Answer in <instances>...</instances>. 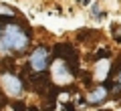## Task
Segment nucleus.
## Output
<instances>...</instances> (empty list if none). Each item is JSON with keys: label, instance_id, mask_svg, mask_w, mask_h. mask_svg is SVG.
Segmentation results:
<instances>
[{"label": "nucleus", "instance_id": "423d86ee", "mask_svg": "<svg viewBox=\"0 0 121 111\" xmlns=\"http://www.w3.org/2000/svg\"><path fill=\"white\" fill-rule=\"evenodd\" d=\"M115 85L121 87V63H119V71L115 73Z\"/></svg>", "mask_w": 121, "mask_h": 111}, {"label": "nucleus", "instance_id": "6e6552de", "mask_svg": "<svg viewBox=\"0 0 121 111\" xmlns=\"http://www.w3.org/2000/svg\"><path fill=\"white\" fill-rule=\"evenodd\" d=\"M14 109H16V111H24V105H22V103H18V105L14 107Z\"/></svg>", "mask_w": 121, "mask_h": 111}, {"label": "nucleus", "instance_id": "9d476101", "mask_svg": "<svg viewBox=\"0 0 121 111\" xmlns=\"http://www.w3.org/2000/svg\"><path fill=\"white\" fill-rule=\"evenodd\" d=\"M2 34H4V30H2V28H0V39H2Z\"/></svg>", "mask_w": 121, "mask_h": 111}, {"label": "nucleus", "instance_id": "20e7f679", "mask_svg": "<svg viewBox=\"0 0 121 111\" xmlns=\"http://www.w3.org/2000/svg\"><path fill=\"white\" fill-rule=\"evenodd\" d=\"M52 75H55V81L56 83H67L73 79V73H71V69L67 67L63 61H56L55 67H52Z\"/></svg>", "mask_w": 121, "mask_h": 111}, {"label": "nucleus", "instance_id": "f257e3e1", "mask_svg": "<svg viewBox=\"0 0 121 111\" xmlns=\"http://www.w3.org/2000/svg\"><path fill=\"white\" fill-rule=\"evenodd\" d=\"M30 40V32H24L18 24H6L4 34L0 39V53L2 55H18L24 53Z\"/></svg>", "mask_w": 121, "mask_h": 111}, {"label": "nucleus", "instance_id": "0eeeda50", "mask_svg": "<svg viewBox=\"0 0 121 111\" xmlns=\"http://www.w3.org/2000/svg\"><path fill=\"white\" fill-rule=\"evenodd\" d=\"M107 55H109V51H107V49H101V51L97 53V57H95V59L99 61V59H103V57H107Z\"/></svg>", "mask_w": 121, "mask_h": 111}, {"label": "nucleus", "instance_id": "1a4fd4ad", "mask_svg": "<svg viewBox=\"0 0 121 111\" xmlns=\"http://www.w3.org/2000/svg\"><path fill=\"white\" fill-rule=\"evenodd\" d=\"M115 40H119V43H121V30H117V32H115Z\"/></svg>", "mask_w": 121, "mask_h": 111}, {"label": "nucleus", "instance_id": "39448f33", "mask_svg": "<svg viewBox=\"0 0 121 111\" xmlns=\"http://www.w3.org/2000/svg\"><path fill=\"white\" fill-rule=\"evenodd\" d=\"M107 93H109L107 87H105V85H99V87H95V89H91V91H89V95H87V101H89L91 105H97V103L105 101Z\"/></svg>", "mask_w": 121, "mask_h": 111}, {"label": "nucleus", "instance_id": "7ed1b4c3", "mask_svg": "<svg viewBox=\"0 0 121 111\" xmlns=\"http://www.w3.org/2000/svg\"><path fill=\"white\" fill-rule=\"evenodd\" d=\"M0 85H2V89H4V93L10 95V97H20L22 95V81L16 77V75L4 73V75L0 77Z\"/></svg>", "mask_w": 121, "mask_h": 111}, {"label": "nucleus", "instance_id": "f03ea898", "mask_svg": "<svg viewBox=\"0 0 121 111\" xmlns=\"http://www.w3.org/2000/svg\"><path fill=\"white\" fill-rule=\"evenodd\" d=\"M28 67L35 73H44L48 69V49L47 47H36L28 59Z\"/></svg>", "mask_w": 121, "mask_h": 111}]
</instances>
